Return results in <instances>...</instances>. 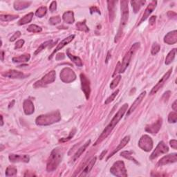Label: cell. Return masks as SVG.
<instances>
[{
	"mask_svg": "<svg viewBox=\"0 0 177 177\" xmlns=\"http://www.w3.org/2000/svg\"><path fill=\"white\" fill-rule=\"evenodd\" d=\"M127 108H128V104H127V103L124 104V105L122 106L121 108H120V109L118 111V112H117L116 114V115L114 116V118H112V120H111L108 125L107 126L106 128L103 130L102 134H101L100 136L98 137V140H96V142L93 145H96L99 144V143H101L103 140H104L107 138V136L111 134V132H112V130L114 129V127H115L116 125L118 123V122L121 121V119L123 118L125 113L126 111L127 110Z\"/></svg>",
	"mask_w": 177,
	"mask_h": 177,
	"instance_id": "cell-1",
	"label": "cell"
},
{
	"mask_svg": "<svg viewBox=\"0 0 177 177\" xmlns=\"http://www.w3.org/2000/svg\"><path fill=\"white\" fill-rule=\"evenodd\" d=\"M62 157H63V150L61 148H56L51 152L49 157L47 165H46V170L48 172H53L56 170L61 163Z\"/></svg>",
	"mask_w": 177,
	"mask_h": 177,
	"instance_id": "cell-2",
	"label": "cell"
},
{
	"mask_svg": "<svg viewBox=\"0 0 177 177\" xmlns=\"http://www.w3.org/2000/svg\"><path fill=\"white\" fill-rule=\"evenodd\" d=\"M60 114L58 111H56L49 114L39 116L35 120V123L37 125L46 126L55 123H58V122L60 121Z\"/></svg>",
	"mask_w": 177,
	"mask_h": 177,
	"instance_id": "cell-3",
	"label": "cell"
},
{
	"mask_svg": "<svg viewBox=\"0 0 177 177\" xmlns=\"http://www.w3.org/2000/svg\"><path fill=\"white\" fill-rule=\"evenodd\" d=\"M121 24L119 26V29L118 31V33L115 38L114 42H118V41L121 39L122 34H123V29L125 27L127 21H128L129 17V9H128V2L127 1H121Z\"/></svg>",
	"mask_w": 177,
	"mask_h": 177,
	"instance_id": "cell-4",
	"label": "cell"
},
{
	"mask_svg": "<svg viewBox=\"0 0 177 177\" xmlns=\"http://www.w3.org/2000/svg\"><path fill=\"white\" fill-rule=\"evenodd\" d=\"M139 46H140V44L138 42L133 44L129 50L127 52L125 55L121 64L120 62H118V73L123 74V73L125 71L126 69L127 68V67L129 66L130 62H131L133 55L135 53V52L137 51V49L139 48Z\"/></svg>",
	"mask_w": 177,
	"mask_h": 177,
	"instance_id": "cell-5",
	"label": "cell"
},
{
	"mask_svg": "<svg viewBox=\"0 0 177 177\" xmlns=\"http://www.w3.org/2000/svg\"><path fill=\"white\" fill-rule=\"evenodd\" d=\"M111 173L118 177H127V173L123 161H118L114 163L110 169Z\"/></svg>",
	"mask_w": 177,
	"mask_h": 177,
	"instance_id": "cell-6",
	"label": "cell"
},
{
	"mask_svg": "<svg viewBox=\"0 0 177 177\" xmlns=\"http://www.w3.org/2000/svg\"><path fill=\"white\" fill-rule=\"evenodd\" d=\"M56 73L55 71H51L49 72L47 74H46L41 80H38V81L35 82V83L33 85V87L35 88H39V87H42L44 86L47 85L53 82L56 80Z\"/></svg>",
	"mask_w": 177,
	"mask_h": 177,
	"instance_id": "cell-7",
	"label": "cell"
},
{
	"mask_svg": "<svg viewBox=\"0 0 177 177\" xmlns=\"http://www.w3.org/2000/svg\"><path fill=\"white\" fill-rule=\"evenodd\" d=\"M60 77L62 81L65 83L72 82L76 79V75L75 72L69 67H65L62 69L60 74Z\"/></svg>",
	"mask_w": 177,
	"mask_h": 177,
	"instance_id": "cell-8",
	"label": "cell"
},
{
	"mask_svg": "<svg viewBox=\"0 0 177 177\" xmlns=\"http://www.w3.org/2000/svg\"><path fill=\"white\" fill-rule=\"evenodd\" d=\"M139 146L145 152H150L153 148V140L148 135H143L139 142Z\"/></svg>",
	"mask_w": 177,
	"mask_h": 177,
	"instance_id": "cell-9",
	"label": "cell"
},
{
	"mask_svg": "<svg viewBox=\"0 0 177 177\" xmlns=\"http://www.w3.org/2000/svg\"><path fill=\"white\" fill-rule=\"evenodd\" d=\"M169 148L168 145L165 144L163 141H161L158 143L157 147L155 148V150H154V152L152 153V154L150 156V160H153L157 158V157H159L160 155L163 154H166L168 152Z\"/></svg>",
	"mask_w": 177,
	"mask_h": 177,
	"instance_id": "cell-10",
	"label": "cell"
},
{
	"mask_svg": "<svg viewBox=\"0 0 177 177\" xmlns=\"http://www.w3.org/2000/svg\"><path fill=\"white\" fill-rule=\"evenodd\" d=\"M80 80H81V86L82 90L84 92L85 96L87 100H88L91 93V87H90V82L89 80L87 78L85 74H80Z\"/></svg>",
	"mask_w": 177,
	"mask_h": 177,
	"instance_id": "cell-11",
	"label": "cell"
},
{
	"mask_svg": "<svg viewBox=\"0 0 177 177\" xmlns=\"http://www.w3.org/2000/svg\"><path fill=\"white\" fill-rule=\"evenodd\" d=\"M172 72V68H171L168 72H166V74L161 78V79L158 82L157 84L152 88V91L150 92V95H154L158 92V91L163 87L165 82L167 81L169 78H170Z\"/></svg>",
	"mask_w": 177,
	"mask_h": 177,
	"instance_id": "cell-12",
	"label": "cell"
},
{
	"mask_svg": "<svg viewBox=\"0 0 177 177\" xmlns=\"http://www.w3.org/2000/svg\"><path fill=\"white\" fill-rule=\"evenodd\" d=\"M176 161H177L176 154H171L165 156V157H163L162 158H161L157 163V166L160 167V166L167 165V164L176 163Z\"/></svg>",
	"mask_w": 177,
	"mask_h": 177,
	"instance_id": "cell-13",
	"label": "cell"
},
{
	"mask_svg": "<svg viewBox=\"0 0 177 177\" xmlns=\"http://www.w3.org/2000/svg\"><path fill=\"white\" fill-rule=\"evenodd\" d=\"M75 38V35H69V37H67V38H65L63 40L61 41L58 44V46H57V47L56 48V49L53 51V53H51V55L50 56H49V60H51L52 58H53V57L54 56V55L56 53H57L58 51L60 50H61V49L64 47L65 46H67V44H69L71 42L74 40V39Z\"/></svg>",
	"mask_w": 177,
	"mask_h": 177,
	"instance_id": "cell-14",
	"label": "cell"
},
{
	"mask_svg": "<svg viewBox=\"0 0 177 177\" xmlns=\"http://www.w3.org/2000/svg\"><path fill=\"white\" fill-rule=\"evenodd\" d=\"M157 4V1H152V2H150L149 5L147 6V7L146 8V9H145L144 13H143V15L141 20H140L139 25H140V24H141V23H143V22H144V21H145L147 19V17L150 16L151 13H152L154 11V10L156 9Z\"/></svg>",
	"mask_w": 177,
	"mask_h": 177,
	"instance_id": "cell-15",
	"label": "cell"
},
{
	"mask_svg": "<svg viewBox=\"0 0 177 177\" xmlns=\"http://www.w3.org/2000/svg\"><path fill=\"white\" fill-rule=\"evenodd\" d=\"M9 158L11 163H28L30 161V157L28 155H20V154H11L9 155Z\"/></svg>",
	"mask_w": 177,
	"mask_h": 177,
	"instance_id": "cell-16",
	"label": "cell"
},
{
	"mask_svg": "<svg viewBox=\"0 0 177 177\" xmlns=\"http://www.w3.org/2000/svg\"><path fill=\"white\" fill-rule=\"evenodd\" d=\"M162 119L158 118V121L156 122V123H153L152 125H147L145 128V131L147 132H149L152 134H157L159 131L161 126H162Z\"/></svg>",
	"mask_w": 177,
	"mask_h": 177,
	"instance_id": "cell-17",
	"label": "cell"
},
{
	"mask_svg": "<svg viewBox=\"0 0 177 177\" xmlns=\"http://www.w3.org/2000/svg\"><path fill=\"white\" fill-rule=\"evenodd\" d=\"M2 75L4 77H8L10 78H25L26 77H27V75H25L23 74L22 72L15 71V70H9L2 74Z\"/></svg>",
	"mask_w": 177,
	"mask_h": 177,
	"instance_id": "cell-18",
	"label": "cell"
},
{
	"mask_svg": "<svg viewBox=\"0 0 177 177\" xmlns=\"http://www.w3.org/2000/svg\"><path fill=\"white\" fill-rule=\"evenodd\" d=\"M145 95H146V92H142L140 94L139 96V97H138L135 101L134 102V103L132 104V105L130 107V108L129 109V110L127 111V116H129L130 114H131L133 111H134L135 109H136L139 105L140 104V103L142 102L143 99H144Z\"/></svg>",
	"mask_w": 177,
	"mask_h": 177,
	"instance_id": "cell-19",
	"label": "cell"
},
{
	"mask_svg": "<svg viewBox=\"0 0 177 177\" xmlns=\"http://www.w3.org/2000/svg\"><path fill=\"white\" fill-rule=\"evenodd\" d=\"M164 42L169 45L176 44L177 42V31L175 30L168 33L164 38Z\"/></svg>",
	"mask_w": 177,
	"mask_h": 177,
	"instance_id": "cell-20",
	"label": "cell"
},
{
	"mask_svg": "<svg viewBox=\"0 0 177 177\" xmlns=\"http://www.w3.org/2000/svg\"><path fill=\"white\" fill-rule=\"evenodd\" d=\"M23 109L26 115H31L34 113V105L31 100H25L23 103Z\"/></svg>",
	"mask_w": 177,
	"mask_h": 177,
	"instance_id": "cell-21",
	"label": "cell"
},
{
	"mask_svg": "<svg viewBox=\"0 0 177 177\" xmlns=\"http://www.w3.org/2000/svg\"><path fill=\"white\" fill-rule=\"evenodd\" d=\"M129 140H130V136H125L124 138V139H122V140L121 142H120V143H119V145H118V146H117V147L116 148L115 150H114L112 152H111L110 154H109V156H108V157H107V159H109V158H110L111 157H113V156L116 153V152H118L119 150H122L123 149V148L125 146V145L127 144V143H129Z\"/></svg>",
	"mask_w": 177,
	"mask_h": 177,
	"instance_id": "cell-22",
	"label": "cell"
},
{
	"mask_svg": "<svg viewBox=\"0 0 177 177\" xmlns=\"http://www.w3.org/2000/svg\"><path fill=\"white\" fill-rule=\"evenodd\" d=\"M96 162V157H93L92 158V159L89 161V162H88L87 165H86L85 167L83 169L81 174H80V176H87V174L90 172L91 170H92V168H93V166H94L95 163Z\"/></svg>",
	"mask_w": 177,
	"mask_h": 177,
	"instance_id": "cell-23",
	"label": "cell"
},
{
	"mask_svg": "<svg viewBox=\"0 0 177 177\" xmlns=\"http://www.w3.org/2000/svg\"><path fill=\"white\" fill-rule=\"evenodd\" d=\"M90 143H91V140H88V141L85 143V144L83 145L81 147H80L79 149L78 150L76 153H75V154L74 155V157H72V160L71 161H73V162H75V161H77L78 159L80 156L82 154V153L85 152V151L86 150V149L87 148V147L88 146V145H89Z\"/></svg>",
	"mask_w": 177,
	"mask_h": 177,
	"instance_id": "cell-24",
	"label": "cell"
},
{
	"mask_svg": "<svg viewBox=\"0 0 177 177\" xmlns=\"http://www.w3.org/2000/svg\"><path fill=\"white\" fill-rule=\"evenodd\" d=\"M31 2L26 1H16L14 2V9L17 10L25 9L30 6Z\"/></svg>",
	"mask_w": 177,
	"mask_h": 177,
	"instance_id": "cell-25",
	"label": "cell"
},
{
	"mask_svg": "<svg viewBox=\"0 0 177 177\" xmlns=\"http://www.w3.org/2000/svg\"><path fill=\"white\" fill-rule=\"evenodd\" d=\"M115 4L116 2L114 1H107L109 15L111 22H113L114 17H115Z\"/></svg>",
	"mask_w": 177,
	"mask_h": 177,
	"instance_id": "cell-26",
	"label": "cell"
},
{
	"mask_svg": "<svg viewBox=\"0 0 177 177\" xmlns=\"http://www.w3.org/2000/svg\"><path fill=\"white\" fill-rule=\"evenodd\" d=\"M62 18H63V20L64 21V22L67 23V24H73L75 21L74 12L70 11V10L69 11L65 12L63 14Z\"/></svg>",
	"mask_w": 177,
	"mask_h": 177,
	"instance_id": "cell-27",
	"label": "cell"
},
{
	"mask_svg": "<svg viewBox=\"0 0 177 177\" xmlns=\"http://www.w3.org/2000/svg\"><path fill=\"white\" fill-rule=\"evenodd\" d=\"M67 56H68L69 58L71 59V60L73 62H74V63L76 64L78 67H80L83 66V63H82V60L80 59L79 57L75 56H74V55H72L71 53H70L69 49H68V50L67 51Z\"/></svg>",
	"mask_w": 177,
	"mask_h": 177,
	"instance_id": "cell-28",
	"label": "cell"
},
{
	"mask_svg": "<svg viewBox=\"0 0 177 177\" xmlns=\"http://www.w3.org/2000/svg\"><path fill=\"white\" fill-rule=\"evenodd\" d=\"M31 56L30 54H25L22 55L18 57H15L13 58V62L15 63H20V62H27L30 60Z\"/></svg>",
	"mask_w": 177,
	"mask_h": 177,
	"instance_id": "cell-29",
	"label": "cell"
},
{
	"mask_svg": "<svg viewBox=\"0 0 177 177\" xmlns=\"http://www.w3.org/2000/svg\"><path fill=\"white\" fill-rule=\"evenodd\" d=\"M33 13H30L26 15L24 17H23L22 19L18 22V25L22 26L28 24V23L31 22V20H33Z\"/></svg>",
	"mask_w": 177,
	"mask_h": 177,
	"instance_id": "cell-30",
	"label": "cell"
},
{
	"mask_svg": "<svg viewBox=\"0 0 177 177\" xmlns=\"http://www.w3.org/2000/svg\"><path fill=\"white\" fill-rule=\"evenodd\" d=\"M145 4V1H141V0H139V1H132L131 4L133 8V10H134V12L135 13L139 12V10L140 9L143 5Z\"/></svg>",
	"mask_w": 177,
	"mask_h": 177,
	"instance_id": "cell-31",
	"label": "cell"
},
{
	"mask_svg": "<svg viewBox=\"0 0 177 177\" xmlns=\"http://www.w3.org/2000/svg\"><path fill=\"white\" fill-rule=\"evenodd\" d=\"M133 154L134 153H133L132 151H124V152L121 153V157H124L125 158H126V159L132 161H133V162H134L135 163L137 164V165H139V163H138L136 160L132 157Z\"/></svg>",
	"mask_w": 177,
	"mask_h": 177,
	"instance_id": "cell-32",
	"label": "cell"
},
{
	"mask_svg": "<svg viewBox=\"0 0 177 177\" xmlns=\"http://www.w3.org/2000/svg\"><path fill=\"white\" fill-rule=\"evenodd\" d=\"M176 49H172V50L169 52V53L168 54V56L165 58V64H167V65L170 64L174 61V58H175V56H176Z\"/></svg>",
	"mask_w": 177,
	"mask_h": 177,
	"instance_id": "cell-33",
	"label": "cell"
},
{
	"mask_svg": "<svg viewBox=\"0 0 177 177\" xmlns=\"http://www.w3.org/2000/svg\"><path fill=\"white\" fill-rule=\"evenodd\" d=\"M18 15H0V20L2 22H9V21H13L18 18Z\"/></svg>",
	"mask_w": 177,
	"mask_h": 177,
	"instance_id": "cell-34",
	"label": "cell"
},
{
	"mask_svg": "<svg viewBox=\"0 0 177 177\" xmlns=\"http://www.w3.org/2000/svg\"><path fill=\"white\" fill-rule=\"evenodd\" d=\"M86 21L85 20L84 22H78L76 24V27L77 29L79 30L80 31H84V32H88L89 29L87 27V26L86 25Z\"/></svg>",
	"mask_w": 177,
	"mask_h": 177,
	"instance_id": "cell-35",
	"label": "cell"
},
{
	"mask_svg": "<svg viewBox=\"0 0 177 177\" xmlns=\"http://www.w3.org/2000/svg\"><path fill=\"white\" fill-rule=\"evenodd\" d=\"M27 31L31 33H40L42 31V28L35 24H31L28 27Z\"/></svg>",
	"mask_w": 177,
	"mask_h": 177,
	"instance_id": "cell-36",
	"label": "cell"
},
{
	"mask_svg": "<svg viewBox=\"0 0 177 177\" xmlns=\"http://www.w3.org/2000/svg\"><path fill=\"white\" fill-rule=\"evenodd\" d=\"M46 12H47V9L45 6H42L40 8L36 10L35 15L36 16L38 17H43L44 15L46 14Z\"/></svg>",
	"mask_w": 177,
	"mask_h": 177,
	"instance_id": "cell-37",
	"label": "cell"
},
{
	"mask_svg": "<svg viewBox=\"0 0 177 177\" xmlns=\"http://www.w3.org/2000/svg\"><path fill=\"white\" fill-rule=\"evenodd\" d=\"M52 44V40H49V41H46L45 42H44L41 44V45L39 46V47L38 48L37 50L35 51V55H37L39 53H40V52L44 50V49H46L47 46H50V44Z\"/></svg>",
	"mask_w": 177,
	"mask_h": 177,
	"instance_id": "cell-38",
	"label": "cell"
},
{
	"mask_svg": "<svg viewBox=\"0 0 177 177\" xmlns=\"http://www.w3.org/2000/svg\"><path fill=\"white\" fill-rule=\"evenodd\" d=\"M17 169L13 166H9L6 170V176H13L17 174Z\"/></svg>",
	"mask_w": 177,
	"mask_h": 177,
	"instance_id": "cell-39",
	"label": "cell"
},
{
	"mask_svg": "<svg viewBox=\"0 0 177 177\" xmlns=\"http://www.w3.org/2000/svg\"><path fill=\"white\" fill-rule=\"evenodd\" d=\"M177 121V114L176 111H172L170 113L168 116V122L170 123H175Z\"/></svg>",
	"mask_w": 177,
	"mask_h": 177,
	"instance_id": "cell-40",
	"label": "cell"
},
{
	"mask_svg": "<svg viewBox=\"0 0 177 177\" xmlns=\"http://www.w3.org/2000/svg\"><path fill=\"white\" fill-rule=\"evenodd\" d=\"M119 93V90L118 89H117L116 92H114L112 94H111L109 97L107 99V100H105V105H108V104L109 103H111V102H113L114 99H115V98L116 97V96L118 95V93Z\"/></svg>",
	"mask_w": 177,
	"mask_h": 177,
	"instance_id": "cell-41",
	"label": "cell"
},
{
	"mask_svg": "<svg viewBox=\"0 0 177 177\" xmlns=\"http://www.w3.org/2000/svg\"><path fill=\"white\" fill-rule=\"evenodd\" d=\"M161 50V46L157 43H154L152 45V49H151V53L153 55V56H155L157 55L158 52Z\"/></svg>",
	"mask_w": 177,
	"mask_h": 177,
	"instance_id": "cell-42",
	"label": "cell"
},
{
	"mask_svg": "<svg viewBox=\"0 0 177 177\" xmlns=\"http://www.w3.org/2000/svg\"><path fill=\"white\" fill-rule=\"evenodd\" d=\"M121 75H118V76L116 77L115 78H114L112 80V82H111V84H110V88H111V89H113V88H115L117 87V86H118V83L120 82V80H121Z\"/></svg>",
	"mask_w": 177,
	"mask_h": 177,
	"instance_id": "cell-43",
	"label": "cell"
},
{
	"mask_svg": "<svg viewBox=\"0 0 177 177\" xmlns=\"http://www.w3.org/2000/svg\"><path fill=\"white\" fill-rule=\"evenodd\" d=\"M61 22V18L60 16H54L49 19V23L52 25H56Z\"/></svg>",
	"mask_w": 177,
	"mask_h": 177,
	"instance_id": "cell-44",
	"label": "cell"
},
{
	"mask_svg": "<svg viewBox=\"0 0 177 177\" xmlns=\"http://www.w3.org/2000/svg\"><path fill=\"white\" fill-rule=\"evenodd\" d=\"M75 129H74L73 131H71V132H70V135L69 136L67 137V138H64V139H62L60 140V142H62V143H64V142H67V141H69V140L70 139H71L73 137H74V134H75Z\"/></svg>",
	"mask_w": 177,
	"mask_h": 177,
	"instance_id": "cell-45",
	"label": "cell"
},
{
	"mask_svg": "<svg viewBox=\"0 0 177 177\" xmlns=\"http://www.w3.org/2000/svg\"><path fill=\"white\" fill-rule=\"evenodd\" d=\"M24 44V40H20L17 41V42L15 43V49H18L22 48L23 45Z\"/></svg>",
	"mask_w": 177,
	"mask_h": 177,
	"instance_id": "cell-46",
	"label": "cell"
},
{
	"mask_svg": "<svg viewBox=\"0 0 177 177\" xmlns=\"http://www.w3.org/2000/svg\"><path fill=\"white\" fill-rule=\"evenodd\" d=\"M56 9H57V2L56 1L52 2L50 6H49V10H50L51 12L53 13L54 11H56Z\"/></svg>",
	"mask_w": 177,
	"mask_h": 177,
	"instance_id": "cell-47",
	"label": "cell"
},
{
	"mask_svg": "<svg viewBox=\"0 0 177 177\" xmlns=\"http://www.w3.org/2000/svg\"><path fill=\"white\" fill-rule=\"evenodd\" d=\"M20 36H21V33L20 32V31H17V32H15L14 33V35H13L11 38H10V42H14L15 40H16V39L19 38Z\"/></svg>",
	"mask_w": 177,
	"mask_h": 177,
	"instance_id": "cell-48",
	"label": "cell"
},
{
	"mask_svg": "<svg viewBox=\"0 0 177 177\" xmlns=\"http://www.w3.org/2000/svg\"><path fill=\"white\" fill-rule=\"evenodd\" d=\"M90 13H91V14H93V13H98V14L100 15V10H99L98 8L96 7V6H92V7H91L90 8Z\"/></svg>",
	"mask_w": 177,
	"mask_h": 177,
	"instance_id": "cell-49",
	"label": "cell"
},
{
	"mask_svg": "<svg viewBox=\"0 0 177 177\" xmlns=\"http://www.w3.org/2000/svg\"><path fill=\"white\" fill-rule=\"evenodd\" d=\"M170 146L173 148L174 150L177 149V141L176 140H172L170 141Z\"/></svg>",
	"mask_w": 177,
	"mask_h": 177,
	"instance_id": "cell-50",
	"label": "cell"
},
{
	"mask_svg": "<svg viewBox=\"0 0 177 177\" xmlns=\"http://www.w3.org/2000/svg\"><path fill=\"white\" fill-rule=\"evenodd\" d=\"M64 58V56L63 53H58L56 56V60H63Z\"/></svg>",
	"mask_w": 177,
	"mask_h": 177,
	"instance_id": "cell-51",
	"label": "cell"
},
{
	"mask_svg": "<svg viewBox=\"0 0 177 177\" xmlns=\"http://www.w3.org/2000/svg\"><path fill=\"white\" fill-rule=\"evenodd\" d=\"M156 19H157V17L156 16H152L150 17V24L151 25H153L155 24V22H156Z\"/></svg>",
	"mask_w": 177,
	"mask_h": 177,
	"instance_id": "cell-52",
	"label": "cell"
},
{
	"mask_svg": "<svg viewBox=\"0 0 177 177\" xmlns=\"http://www.w3.org/2000/svg\"><path fill=\"white\" fill-rule=\"evenodd\" d=\"M168 13L169 14H171V15H168V17H170V18H175L176 19V13H174L172 11H170V12H168Z\"/></svg>",
	"mask_w": 177,
	"mask_h": 177,
	"instance_id": "cell-53",
	"label": "cell"
},
{
	"mask_svg": "<svg viewBox=\"0 0 177 177\" xmlns=\"http://www.w3.org/2000/svg\"><path fill=\"white\" fill-rule=\"evenodd\" d=\"M107 152V150H104L103 152L101 153V154L100 156V160H102L103 159V158L104 157V156H105V154H106V153Z\"/></svg>",
	"mask_w": 177,
	"mask_h": 177,
	"instance_id": "cell-54",
	"label": "cell"
},
{
	"mask_svg": "<svg viewBox=\"0 0 177 177\" xmlns=\"http://www.w3.org/2000/svg\"><path fill=\"white\" fill-rule=\"evenodd\" d=\"M172 109L174 110V111H176L177 108H176V100H175L172 105Z\"/></svg>",
	"mask_w": 177,
	"mask_h": 177,
	"instance_id": "cell-55",
	"label": "cell"
},
{
	"mask_svg": "<svg viewBox=\"0 0 177 177\" xmlns=\"http://www.w3.org/2000/svg\"><path fill=\"white\" fill-rule=\"evenodd\" d=\"M1 53H2V61H3L4 60V52L3 51H2Z\"/></svg>",
	"mask_w": 177,
	"mask_h": 177,
	"instance_id": "cell-56",
	"label": "cell"
},
{
	"mask_svg": "<svg viewBox=\"0 0 177 177\" xmlns=\"http://www.w3.org/2000/svg\"><path fill=\"white\" fill-rule=\"evenodd\" d=\"M1 119H2V124H1V126H2L4 125V121H3V116H1Z\"/></svg>",
	"mask_w": 177,
	"mask_h": 177,
	"instance_id": "cell-57",
	"label": "cell"
},
{
	"mask_svg": "<svg viewBox=\"0 0 177 177\" xmlns=\"http://www.w3.org/2000/svg\"><path fill=\"white\" fill-rule=\"evenodd\" d=\"M109 53H109V52H108V53H107V60H106V62H108V58H109Z\"/></svg>",
	"mask_w": 177,
	"mask_h": 177,
	"instance_id": "cell-58",
	"label": "cell"
}]
</instances>
